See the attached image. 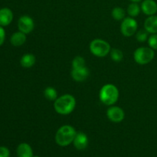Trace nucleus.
<instances>
[{
	"instance_id": "f257e3e1",
	"label": "nucleus",
	"mask_w": 157,
	"mask_h": 157,
	"mask_svg": "<svg viewBox=\"0 0 157 157\" xmlns=\"http://www.w3.org/2000/svg\"><path fill=\"white\" fill-rule=\"evenodd\" d=\"M76 100L72 95L64 94L55 101L54 107L55 111L61 115L70 114L75 110Z\"/></svg>"
},
{
	"instance_id": "f03ea898",
	"label": "nucleus",
	"mask_w": 157,
	"mask_h": 157,
	"mask_svg": "<svg viewBox=\"0 0 157 157\" xmlns=\"http://www.w3.org/2000/svg\"><path fill=\"white\" fill-rule=\"evenodd\" d=\"M77 132L73 127L64 125L60 127L55 135V141L61 147H66L73 143Z\"/></svg>"
},
{
	"instance_id": "7ed1b4c3",
	"label": "nucleus",
	"mask_w": 157,
	"mask_h": 157,
	"mask_svg": "<svg viewBox=\"0 0 157 157\" xmlns=\"http://www.w3.org/2000/svg\"><path fill=\"white\" fill-rule=\"evenodd\" d=\"M99 97L103 104L107 106H111L117 101L119 98V90L113 84H105L101 87Z\"/></svg>"
},
{
	"instance_id": "20e7f679",
	"label": "nucleus",
	"mask_w": 157,
	"mask_h": 157,
	"mask_svg": "<svg viewBox=\"0 0 157 157\" xmlns=\"http://www.w3.org/2000/svg\"><path fill=\"white\" fill-rule=\"evenodd\" d=\"M111 48L110 44L104 40L97 39L93 40L90 44V51L94 55L99 58H103L108 55L110 52Z\"/></svg>"
},
{
	"instance_id": "39448f33",
	"label": "nucleus",
	"mask_w": 157,
	"mask_h": 157,
	"mask_svg": "<svg viewBox=\"0 0 157 157\" xmlns=\"http://www.w3.org/2000/svg\"><path fill=\"white\" fill-rule=\"evenodd\" d=\"M154 51L151 48L141 47L136 49L133 54L134 60L139 64H147L154 58Z\"/></svg>"
},
{
	"instance_id": "423d86ee",
	"label": "nucleus",
	"mask_w": 157,
	"mask_h": 157,
	"mask_svg": "<svg viewBox=\"0 0 157 157\" xmlns=\"http://www.w3.org/2000/svg\"><path fill=\"white\" fill-rule=\"evenodd\" d=\"M138 25L136 20L132 17L125 18L121 25V30L123 35L126 37H131L136 32Z\"/></svg>"
},
{
	"instance_id": "0eeeda50",
	"label": "nucleus",
	"mask_w": 157,
	"mask_h": 157,
	"mask_svg": "<svg viewBox=\"0 0 157 157\" xmlns=\"http://www.w3.org/2000/svg\"><path fill=\"white\" fill-rule=\"evenodd\" d=\"M18 28L20 32L26 35L33 31L35 28V23L33 19L28 15H23L20 17L18 21Z\"/></svg>"
},
{
	"instance_id": "6e6552de",
	"label": "nucleus",
	"mask_w": 157,
	"mask_h": 157,
	"mask_svg": "<svg viewBox=\"0 0 157 157\" xmlns=\"http://www.w3.org/2000/svg\"><path fill=\"white\" fill-rule=\"evenodd\" d=\"M107 116L110 121L113 123H121L125 117V113L122 108L117 106L110 107L107 111Z\"/></svg>"
},
{
	"instance_id": "1a4fd4ad",
	"label": "nucleus",
	"mask_w": 157,
	"mask_h": 157,
	"mask_svg": "<svg viewBox=\"0 0 157 157\" xmlns=\"http://www.w3.org/2000/svg\"><path fill=\"white\" fill-rule=\"evenodd\" d=\"M73 143L77 150H83L87 148L88 145V138L85 133L79 132V133H77Z\"/></svg>"
},
{
	"instance_id": "9d476101",
	"label": "nucleus",
	"mask_w": 157,
	"mask_h": 157,
	"mask_svg": "<svg viewBox=\"0 0 157 157\" xmlns=\"http://www.w3.org/2000/svg\"><path fill=\"white\" fill-rule=\"evenodd\" d=\"M141 10L149 16L154 15L157 12V3L154 0H144L141 4Z\"/></svg>"
},
{
	"instance_id": "9b49d317",
	"label": "nucleus",
	"mask_w": 157,
	"mask_h": 157,
	"mask_svg": "<svg viewBox=\"0 0 157 157\" xmlns=\"http://www.w3.org/2000/svg\"><path fill=\"white\" fill-rule=\"evenodd\" d=\"M89 76V70L86 67L80 68H73L71 71V77L75 81L81 82L85 81Z\"/></svg>"
},
{
	"instance_id": "f8f14e48",
	"label": "nucleus",
	"mask_w": 157,
	"mask_h": 157,
	"mask_svg": "<svg viewBox=\"0 0 157 157\" xmlns=\"http://www.w3.org/2000/svg\"><path fill=\"white\" fill-rule=\"evenodd\" d=\"M13 14L11 9L3 8L0 9V26H7L12 22Z\"/></svg>"
},
{
	"instance_id": "ddd939ff",
	"label": "nucleus",
	"mask_w": 157,
	"mask_h": 157,
	"mask_svg": "<svg viewBox=\"0 0 157 157\" xmlns=\"http://www.w3.org/2000/svg\"><path fill=\"white\" fill-rule=\"evenodd\" d=\"M144 29L148 33L157 34V16L150 15L144 22Z\"/></svg>"
},
{
	"instance_id": "4468645a",
	"label": "nucleus",
	"mask_w": 157,
	"mask_h": 157,
	"mask_svg": "<svg viewBox=\"0 0 157 157\" xmlns=\"http://www.w3.org/2000/svg\"><path fill=\"white\" fill-rule=\"evenodd\" d=\"M18 157H33V151L30 145L25 143L19 144L17 148Z\"/></svg>"
},
{
	"instance_id": "2eb2a0df",
	"label": "nucleus",
	"mask_w": 157,
	"mask_h": 157,
	"mask_svg": "<svg viewBox=\"0 0 157 157\" xmlns=\"http://www.w3.org/2000/svg\"><path fill=\"white\" fill-rule=\"evenodd\" d=\"M11 44L15 47H19L25 44L26 41V35L25 34L21 32H18L14 33L11 37Z\"/></svg>"
},
{
	"instance_id": "dca6fc26",
	"label": "nucleus",
	"mask_w": 157,
	"mask_h": 157,
	"mask_svg": "<svg viewBox=\"0 0 157 157\" xmlns=\"http://www.w3.org/2000/svg\"><path fill=\"white\" fill-rule=\"evenodd\" d=\"M35 62H36V58H35V55L32 54H25L21 57V60H20L21 65L26 68L32 67L35 64Z\"/></svg>"
},
{
	"instance_id": "f3484780",
	"label": "nucleus",
	"mask_w": 157,
	"mask_h": 157,
	"mask_svg": "<svg viewBox=\"0 0 157 157\" xmlns=\"http://www.w3.org/2000/svg\"><path fill=\"white\" fill-rule=\"evenodd\" d=\"M140 9L139 5L137 2H132L131 4L129 5L128 8H127V13L132 18H134L139 15L140 12Z\"/></svg>"
},
{
	"instance_id": "a211bd4d",
	"label": "nucleus",
	"mask_w": 157,
	"mask_h": 157,
	"mask_svg": "<svg viewBox=\"0 0 157 157\" xmlns=\"http://www.w3.org/2000/svg\"><path fill=\"white\" fill-rule=\"evenodd\" d=\"M44 95L46 99L51 101H55L58 98L57 90L52 87H46L44 90Z\"/></svg>"
},
{
	"instance_id": "6ab92c4d",
	"label": "nucleus",
	"mask_w": 157,
	"mask_h": 157,
	"mask_svg": "<svg viewBox=\"0 0 157 157\" xmlns=\"http://www.w3.org/2000/svg\"><path fill=\"white\" fill-rule=\"evenodd\" d=\"M112 16L117 21H121L125 18V11L121 7H115L112 10Z\"/></svg>"
},
{
	"instance_id": "aec40b11",
	"label": "nucleus",
	"mask_w": 157,
	"mask_h": 157,
	"mask_svg": "<svg viewBox=\"0 0 157 157\" xmlns=\"http://www.w3.org/2000/svg\"><path fill=\"white\" fill-rule=\"evenodd\" d=\"M110 57H111L112 60L116 62H120L122 61L123 58H124V54H123L122 51L117 48H113L110 50Z\"/></svg>"
},
{
	"instance_id": "412c9836",
	"label": "nucleus",
	"mask_w": 157,
	"mask_h": 157,
	"mask_svg": "<svg viewBox=\"0 0 157 157\" xmlns=\"http://www.w3.org/2000/svg\"><path fill=\"white\" fill-rule=\"evenodd\" d=\"M85 67V61L81 56H77L72 61V68H80Z\"/></svg>"
},
{
	"instance_id": "4be33fe9",
	"label": "nucleus",
	"mask_w": 157,
	"mask_h": 157,
	"mask_svg": "<svg viewBox=\"0 0 157 157\" xmlns=\"http://www.w3.org/2000/svg\"><path fill=\"white\" fill-rule=\"evenodd\" d=\"M148 32L144 29V30H140L136 33V38L140 42H144L148 39Z\"/></svg>"
},
{
	"instance_id": "5701e85b",
	"label": "nucleus",
	"mask_w": 157,
	"mask_h": 157,
	"mask_svg": "<svg viewBox=\"0 0 157 157\" xmlns=\"http://www.w3.org/2000/svg\"><path fill=\"white\" fill-rule=\"evenodd\" d=\"M148 44L151 48L157 50V34H152L150 35L148 38Z\"/></svg>"
},
{
	"instance_id": "b1692460",
	"label": "nucleus",
	"mask_w": 157,
	"mask_h": 157,
	"mask_svg": "<svg viewBox=\"0 0 157 157\" xmlns=\"http://www.w3.org/2000/svg\"><path fill=\"white\" fill-rule=\"evenodd\" d=\"M10 153L9 149L5 147H0V157H9Z\"/></svg>"
},
{
	"instance_id": "393cba45",
	"label": "nucleus",
	"mask_w": 157,
	"mask_h": 157,
	"mask_svg": "<svg viewBox=\"0 0 157 157\" xmlns=\"http://www.w3.org/2000/svg\"><path fill=\"white\" fill-rule=\"evenodd\" d=\"M5 38H6V32L3 29L2 26H0V46L4 43Z\"/></svg>"
},
{
	"instance_id": "a878e982",
	"label": "nucleus",
	"mask_w": 157,
	"mask_h": 157,
	"mask_svg": "<svg viewBox=\"0 0 157 157\" xmlns=\"http://www.w3.org/2000/svg\"><path fill=\"white\" fill-rule=\"evenodd\" d=\"M130 1H132L133 2H140L141 0H130Z\"/></svg>"
},
{
	"instance_id": "bb28decb",
	"label": "nucleus",
	"mask_w": 157,
	"mask_h": 157,
	"mask_svg": "<svg viewBox=\"0 0 157 157\" xmlns=\"http://www.w3.org/2000/svg\"><path fill=\"white\" fill-rule=\"evenodd\" d=\"M33 157H39L38 156H33Z\"/></svg>"
}]
</instances>
